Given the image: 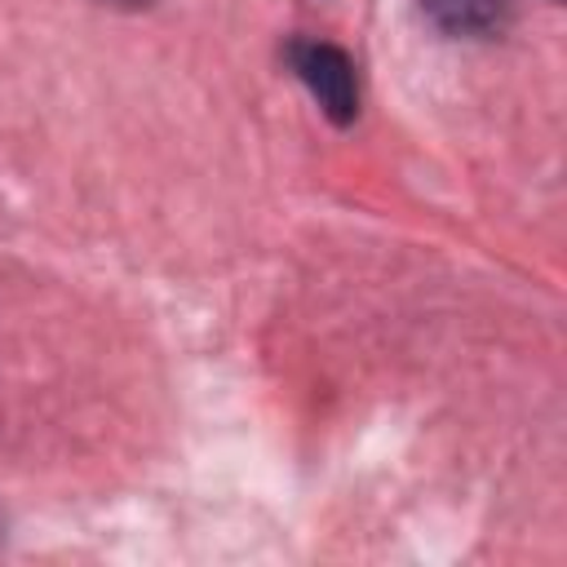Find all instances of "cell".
<instances>
[{
	"instance_id": "obj_1",
	"label": "cell",
	"mask_w": 567,
	"mask_h": 567,
	"mask_svg": "<svg viewBox=\"0 0 567 567\" xmlns=\"http://www.w3.org/2000/svg\"><path fill=\"white\" fill-rule=\"evenodd\" d=\"M288 62H292L297 80L315 93L319 111L332 124H350L359 115V75H354V62L337 44H328V40H292L288 44Z\"/></svg>"
},
{
	"instance_id": "obj_2",
	"label": "cell",
	"mask_w": 567,
	"mask_h": 567,
	"mask_svg": "<svg viewBox=\"0 0 567 567\" xmlns=\"http://www.w3.org/2000/svg\"><path fill=\"white\" fill-rule=\"evenodd\" d=\"M421 13L447 35H483L505 22L509 0H421Z\"/></svg>"
},
{
	"instance_id": "obj_3",
	"label": "cell",
	"mask_w": 567,
	"mask_h": 567,
	"mask_svg": "<svg viewBox=\"0 0 567 567\" xmlns=\"http://www.w3.org/2000/svg\"><path fill=\"white\" fill-rule=\"evenodd\" d=\"M97 4H106V9H151L155 0H97Z\"/></svg>"
}]
</instances>
